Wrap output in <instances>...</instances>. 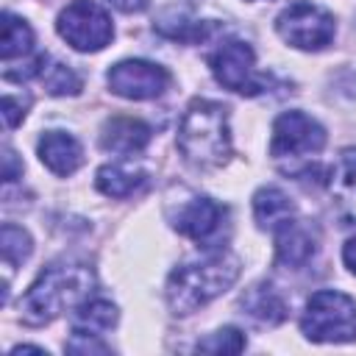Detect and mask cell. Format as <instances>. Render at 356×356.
Segmentation results:
<instances>
[{
	"mask_svg": "<svg viewBox=\"0 0 356 356\" xmlns=\"http://www.w3.org/2000/svg\"><path fill=\"white\" fill-rule=\"evenodd\" d=\"M3 114H6V125L14 128V125L25 117V100L19 103L14 95H6V97H3Z\"/></svg>",
	"mask_w": 356,
	"mask_h": 356,
	"instance_id": "7402d4cb",
	"label": "cell"
},
{
	"mask_svg": "<svg viewBox=\"0 0 356 356\" xmlns=\"http://www.w3.org/2000/svg\"><path fill=\"white\" fill-rule=\"evenodd\" d=\"M3 161H6V167H3V178H6V181H14V178H17V172H22V167L17 164V159H14V153H11L8 147H6Z\"/></svg>",
	"mask_w": 356,
	"mask_h": 356,
	"instance_id": "603a6c76",
	"label": "cell"
},
{
	"mask_svg": "<svg viewBox=\"0 0 356 356\" xmlns=\"http://www.w3.org/2000/svg\"><path fill=\"white\" fill-rule=\"evenodd\" d=\"M31 250H33V242H31L28 231H22L14 222H6L3 225V261H6V267L22 264L31 256Z\"/></svg>",
	"mask_w": 356,
	"mask_h": 356,
	"instance_id": "ffe728a7",
	"label": "cell"
},
{
	"mask_svg": "<svg viewBox=\"0 0 356 356\" xmlns=\"http://www.w3.org/2000/svg\"><path fill=\"white\" fill-rule=\"evenodd\" d=\"M342 214H345V220L356 222V200H345L342 203Z\"/></svg>",
	"mask_w": 356,
	"mask_h": 356,
	"instance_id": "484cf974",
	"label": "cell"
},
{
	"mask_svg": "<svg viewBox=\"0 0 356 356\" xmlns=\"http://www.w3.org/2000/svg\"><path fill=\"white\" fill-rule=\"evenodd\" d=\"M342 261L348 264V270L356 275V239H348L342 248Z\"/></svg>",
	"mask_w": 356,
	"mask_h": 356,
	"instance_id": "d4e9b609",
	"label": "cell"
},
{
	"mask_svg": "<svg viewBox=\"0 0 356 356\" xmlns=\"http://www.w3.org/2000/svg\"><path fill=\"white\" fill-rule=\"evenodd\" d=\"M106 83L114 95L128 100H153L170 86V72L145 58H128L108 70Z\"/></svg>",
	"mask_w": 356,
	"mask_h": 356,
	"instance_id": "9c48e42d",
	"label": "cell"
},
{
	"mask_svg": "<svg viewBox=\"0 0 356 356\" xmlns=\"http://www.w3.org/2000/svg\"><path fill=\"white\" fill-rule=\"evenodd\" d=\"M39 78H42V83L50 95H78L81 92V78L67 64L44 58V64L39 70Z\"/></svg>",
	"mask_w": 356,
	"mask_h": 356,
	"instance_id": "d6986e66",
	"label": "cell"
},
{
	"mask_svg": "<svg viewBox=\"0 0 356 356\" xmlns=\"http://www.w3.org/2000/svg\"><path fill=\"white\" fill-rule=\"evenodd\" d=\"M145 181H147V175H145L139 167L128 164V161L103 164V167L97 170V178H95L97 189H100L103 195H108V197H128V195H134L139 186H145Z\"/></svg>",
	"mask_w": 356,
	"mask_h": 356,
	"instance_id": "2e32d148",
	"label": "cell"
},
{
	"mask_svg": "<svg viewBox=\"0 0 356 356\" xmlns=\"http://www.w3.org/2000/svg\"><path fill=\"white\" fill-rule=\"evenodd\" d=\"M239 303L259 325H278L286 320V300L270 284H253Z\"/></svg>",
	"mask_w": 356,
	"mask_h": 356,
	"instance_id": "5bb4252c",
	"label": "cell"
},
{
	"mask_svg": "<svg viewBox=\"0 0 356 356\" xmlns=\"http://www.w3.org/2000/svg\"><path fill=\"white\" fill-rule=\"evenodd\" d=\"M300 328L312 342H353L356 300L337 289H320L306 300Z\"/></svg>",
	"mask_w": 356,
	"mask_h": 356,
	"instance_id": "277c9868",
	"label": "cell"
},
{
	"mask_svg": "<svg viewBox=\"0 0 356 356\" xmlns=\"http://www.w3.org/2000/svg\"><path fill=\"white\" fill-rule=\"evenodd\" d=\"M236 278H239V259L225 250L206 256L203 261L181 264L167 278V289H164L167 306L172 309V314L186 317L203 309L206 303H211L228 286H234Z\"/></svg>",
	"mask_w": 356,
	"mask_h": 356,
	"instance_id": "3957f363",
	"label": "cell"
},
{
	"mask_svg": "<svg viewBox=\"0 0 356 356\" xmlns=\"http://www.w3.org/2000/svg\"><path fill=\"white\" fill-rule=\"evenodd\" d=\"M31 50H33V31L28 28L25 19H19L11 11H6L3 14V47H0L3 61L8 64L11 58L28 56Z\"/></svg>",
	"mask_w": 356,
	"mask_h": 356,
	"instance_id": "ac0fdd59",
	"label": "cell"
},
{
	"mask_svg": "<svg viewBox=\"0 0 356 356\" xmlns=\"http://www.w3.org/2000/svg\"><path fill=\"white\" fill-rule=\"evenodd\" d=\"M114 8L125 11V14H134V11H142L147 6V0H108Z\"/></svg>",
	"mask_w": 356,
	"mask_h": 356,
	"instance_id": "cb8c5ba5",
	"label": "cell"
},
{
	"mask_svg": "<svg viewBox=\"0 0 356 356\" xmlns=\"http://www.w3.org/2000/svg\"><path fill=\"white\" fill-rule=\"evenodd\" d=\"M56 31L58 36L81 50V53H95L103 50L111 36H114V25L111 17L106 14V8H100L95 0H72L56 19Z\"/></svg>",
	"mask_w": 356,
	"mask_h": 356,
	"instance_id": "5b68a950",
	"label": "cell"
},
{
	"mask_svg": "<svg viewBox=\"0 0 356 356\" xmlns=\"http://www.w3.org/2000/svg\"><path fill=\"white\" fill-rule=\"evenodd\" d=\"M275 31L298 50H320L334 39V17L309 0H298L275 17Z\"/></svg>",
	"mask_w": 356,
	"mask_h": 356,
	"instance_id": "8992f818",
	"label": "cell"
},
{
	"mask_svg": "<svg viewBox=\"0 0 356 356\" xmlns=\"http://www.w3.org/2000/svg\"><path fill=\"white\" fill-rule=\"evenodd\" d=\"M95 286L89 264H50L28 286L19 300V320L25 325H47L67 309L81 306Z\"/></svg>",
	"mask_w": 356,
	"mask_h": 356,
	"instance_id": "6da1fadb",
	"label": "cell"
},
{
	"mask_svg": "<svg viewBox=\"0 0 356 356\" xmlns=\"http://www.w3.org/2000/svg\"><path fill=\"white\" fill-rule=\"evenodd\" d=\"M317 239L312 234V228L289 220L281 228H275V253H278V264L284 267H303L312 256H314Z\"/></svg>",
	"mask_w": 356,
	"mask_h": 356,
	"instance_id": "4fadbf2b",
	"label": "cell"
},
{
	"mask_svg": "<svg viewBox=\"0 0 356 356\" xmlns=\"http://www.w3.org/2000/svg\"><path fill=\"white\" fill-rule=\"evenodd\" d=\"M225 220V206L214 203L211 197H189L186 203L178 206V211L172 214V228L189 239H195L197 245H209Z\"/></svg>",
	"mask_w": 356,
	"mask_h": 356,
	"instance_id": "30bf717a",
	"label": "cell"
},
{
	"mask_svg": "<svg viewBox=\"0 0 356 356\" xmlns=\"http://www.w3.org/2000/svg\"><path fill=\"white\" fill-rule=\"evenodd\" d=\"M178 150L186 164L197 170L222 167L231 159V134L225 106L195 97L178 122Z\"/></svg>",
	"mask_w": 356,
	"mask_h": 356,
	"instance_id": "7a4b0ae2",
	"label": "cell"
},
{
	"mask_svg": "<svg viewBox=\"0 0 356 356\" xmlns=\"http://www.w3.org/2000/svg\"><path fill=\"white\" fill-rule=\"evenodd\" d=\"M36 150H39L42 164L56 175H72L83 161L81 142L67 131H44Z\"/></svg>",
	"mask_w": 356,
	"mask_h": 356,
	"instance_id": "8fae6325",
	"label": "cell"
},
{
	"mask_svg": "<svg viewBox=\"0 0 356 356\" xmlns=\"http://www.w3.org/2000/svg\"><path fill=\"white\" fill-rule=\"evenodd\" d=\"M117 325V306L111 300L95 298V300H83L81 306H75L72 314V331L78 334H100Z\"/></svg>",
	"mask_w": 356,
	"mask_h": 356,
	"instance_id": "e0dca14e",
	"label": "cell"
},
{
	"mask_svg": "<svg viewBox=\"0 0 356 356\" xmlns=\"http://www.w3.org/2000/svg\"><path fill=\"white\" fill-rule=\"evenodd\" d=\"M197 350L203 353H239L245 350V334L239 328H220L197 342Z\"/></svg>",
	"mask_w": 356,
	"mask_h": 356,
	"instance_id": "44dd1931",
	"label": "cell"
},
{
	"mask_svg": "<svg viewBox=\"0 0 356 356\" xmlns=\"http://www.w3.org/2000/svg\"><path fill=\"white\" fill-rule=\"evenodd\" d=\"M295 214V206L289 200L286 192H281L278 186H261L256 195H253V217L261 228H281L284 222H289Z\"/></svg>",
	"mask_w": 356,
	"mask_h": 356,
	"instance_id": "9a60e30c",
	"label": "cell"
},
{
	"mask_svg": "<svg viewBox=\"0 0 356 356\" xmlns=\"http://www.w3.org/2000/svg\"><path fill=\"white\" fill-rule=\"evenodd\" d=\"M209 67H211L217 83H222L231 92H239V95L264 92V75L256 72V53L248 42L231 39V42L220 44L209 56Z\"/></svg>",
	"mask_w": 356,
	"mask_h": 356,
	"instance_id": "52a82bcc",
	"label": "cell"
},
{
	"mask_svg": "<svg viewBox=\"0 0 356 356\" xmlns=\"http://www.w3.org/2000/svg\"><path fill=\"white\" fill-rule=\"evenodd\" d=\"M325 147V128L303 111H284L273 122V159H309Z\"/></svg>",
	"mask_w": 356,
	"mask_h": 356,
	"instance_id": "ba28073f",
	"label": "cell"
},
{
	"mask_svg": "<svg viewBox=\"0 0 356 356\" xmlns=\"http://www.w3.org/2000/svg\"><path fill=\"white\" fill-rule=\"evenodd\" d=\"M147 142H150V125L134 117H114L103 125V134H100V145L122 156L145 150Z\"/></svg>",
	"mask_w": 356,
	"mask_h": 356,
	"instance_id": "7c38bea8",
	"label": "cell"
}]
</instances>
